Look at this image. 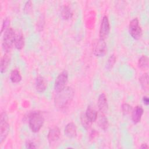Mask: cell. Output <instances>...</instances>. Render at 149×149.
Masks as SVG:
<instances>
[{"label":"cell","mask_w":149,"mask_h":149,"mask_svg":"<svg viewBox=\"0 0 149 149\" xmlns=\"http://www.w3.org/2000/svg\"><path fill=\"white\" fill-rule=\"evenodd\" d=\"M109 31H110L109 22L108 17L105 15L103 16L102 19L100 27V31H99L100 38L105 40V38H106L108 36Z\"/></svg>","instance_id":"obj_8"},{"label":"cell","mask_w":149,"mask_h":149,"mask_svg":"<svg viewBox=\"0 0 149 149\" xmlns=\"http://www.w3.org/2000/svg\"><path fill=\"white\" fill-rule=\"evenodd\" d=\"M10 24V20L8 19V18H6L3 20L2 26V29H1V33H3V31H5L9 27Z\"/></svg>","instance_id":"obj_26"},{"label":"cell","mask_w":149,"mask_h":149,"mask_svg":"<svg viewBox=\"0 0 149 149\" xmlns=\"http://www.w3.org/2000/svg\"><path fill=\"white\" fill-rule=\"evenodd\" d=\"M32 3L30 1H27L25 3L24 8V10L26 13H29L32 9Z\"/></svg>","instance_id":"obj_27"},{"label":"cell","mask_w":149,"mask_h":149,"mask_svg":"<svg viewBox=\"0 0 149 149\" xmlns=\"http://www.w3.org/2000/svg\"><path fill=\"white\" fill-rule=\"evenodd\" d=\"M26 147L27 148H36V146L35 144L31 141H27L26 143Z\"/></svg>","instance_id":"obj_28"},{"label":"cell","mask_w":149,"mask_h":149,"mask_svg":"<svg viewBox=\"0 0 149 149\" xmlns=\"http://www.w3.org/2000/svg\"><path fill=\"white\" fill-rule=\"evenodd\" d=\"M129 31L130 36L135 40L140 39L143 34V31L139 24V21L137 18L132 19L129 25Z\"/></svg>","instance_id":"obj_5"},{"label":"cell","mask_w":149,"mask_h":149,"mask_svg":"<svg viewBox=\"0 0 149 149\" xmlns=\"http://www.w3.org/2000/svg\"><path fill=\"white\" fill-rule=\"evenodd\" d=\"M85 115L87 119L92 123L94 122L97 120L98 116L97 111L91 106H88L87 107Z\"/></svg>","instance_id":"obj_14"},{"label":"cell","mask_w":149,"mask_h":149,"mask_svg":"<svg viewBox=\"0 0 149 149\" xmlns=\"http://www.w3.org/2000/svg\"><path fill=\"white\" fill-rule=\"evenodd\" d=\"M80 120H81V123L84 129H88L90 128L92 122H91L87 119L85 113H81L80 116Z\"/></svg>","instance_id":"obj_22"},{"label":"cell","mask_w":149,"mask_h":149,"mask_svg":"<svg viewBox=\"0 0 149 149\" xmlns=\"http://www.w3.org/2000/svg\"><path fill=\"white\" fill-rule=\"evenodd\" d=\"M61 15L63 19L69 20L72 17L73 14L71 8L68 5H65L61 9Z\"/></svg>","instance_id":"obj_17"},{"label":"cell","mask_w":149,"mask_h":149,"mask_svg":"<svg viewBox=\"0 0 149 149\" xmlns=\"http://www.w3.org/2000/svg\"><path fill=\"white\" fill-rule=\"evenodd\" d=\"M29 125L30 130L34 132H38L44 122V118L40 111H33L29 114Z\"/></svg>","instance_id":"obj_2"},{"label":"cell","mask_w":149,"mask_h":149,"mask_svg":"<svg viewBox=\"0 0 149 149\" xmlns=\"http://www.w3.org/2000/svg\"><path fill=\"white\" fill-rule=\"evenodd\" d=\"M68 80V73L66 71L64 70L62 72L56 77L55 84L54 88L55 90L58 93L65 88L66 84L67 83Z\"/></svg>","instance_id":"obj_7"},{"label":"cell","mask_w":149,"mask_h":149,"mask_svg":"<svg viewBox=\"0 0 149 149\" xmlns=\"http://www.w3.org/2000/svg\"><path fill=\"white\" fill-rule=\"evenodd\" d=\"M66 136L69 138H74L77 135V128L76 125L73 122L68 123L64 129Z\"/></svg>","instance_id":"obj_12"},{"label":"cell","mask_w":149,"mask_h":149,"mask_svg":"<svg viewBox=\"0 0 149 149\" xmlns=\"http://www.w3.org/2000/svg\"><path fill=\"white\" fill-rule=\"evenodd\" d=\"M44 24H45L44 17L43 16L41 15L39 17V19L37 22V27H38V29H39L40 31L42 30V29L44 27Z\"/></svg>","instance_id":"obj_25"},{"label":"cell","mask_w":149,"mask_h":149,"mask_svg":"<svg viewBox=\"0 0 149 149\" xmlns=\"http://www.w3.org/2000/svg\"><path fill=\"white\" fill-rule=\"evenodd\" d=\"M107 51V44L104 40L98 38L95 40L93 44V52L98 57L104 56Z\"/></svg>","instance_id":"obj_6"},{"label":"cell","mask_w":149,"mask_h":149,"mask_svg":"<svg viewBox=\"0 0 149 149\" xmlns=\"http://www.w3.org/2000/svg\"><path fill=\"white\" fill-rule=\"evenodd\" d=\"M9 131V124L8 123V115L5 112H2L0 118V142L1 144L6 138Z\"/></svg>","instance_id":"obj_4"},{"label":"cell","mask_w":149,"mask_h":149,"mask_svg":"<svg viewBox=\"0 0 149 149\" xmlns=\"http://www.w3.org/2000/svg\"><path fill=\"white\" fill-rule=\"evenodd\" d=\"M139 67L143 69L146 70L148 68V58L146 55H142L138 61Z\"/></svg>","instance_id":"obj_19"},{"label":"cell","mask_w":149,"mask_h":149,"mask_svg":"<svg viewBox=\"0 0 149 149\" xmlns=\"http://www.w3.org/2000/svg\"><path fill=\"white\" fill-rule=\"evenodd\" d=\"M15 31L11 27H9L5 31H4L2 48L5 53H8L10 51L15 42Z\"/></svg>","instance_id":"obj_3"},{"label":"cell","mask_w":149,"mask_h":149,"mask_svg":"<svg viewBox=\"0 0 149 149\" xmlns=\"http://www.w3.org/2000/svg\"><path fill=\"white\" fill-rule=\"evenodd\" d=\"M47 87V84L45 79L41 76H37L36 80V90L39 93H42L46 90Z\"/></svg>","instance_id":"obj_13"},{"label":"cell","mask_w":149,"mask_h":149,"mask_svg":"<svg viewBox=\"0 0 149 149\" xmlns=\"http://www.w3.org/2000/svg\"><path fill=\"white\" fill-rule=\"evenodd\" d=\"M98 125L100 126V127L104 130H106L109 126V123H108V121L107 118L105 116L104 113L101 114L100 118H99V120H98Z\"/></svg>","instance_id":"obj_21"},{"label":"cell","mask_w":149,"mask_h":149,"mask_svg":"<svg viewBox=\"0 0 149 149\" xmlns=\"http://www.w3.org/2000/svg\"><path fill=\"white\" fill-rule=\"evenodd\" d=\"M98 107L99 110L102 113L104 114L108 110V101H107V97L104 93H101L98 97Z\"/></svg>","instance_id":"obj_11"},{"label":"cell","mask_w":149,"mask_h":149,"mask_svg":"<svg viewBox=\"0 0 149 149\" xmlns=\"http://www.w3.org/2000/svg\"><path fill=\"white\" fill-rule=\"evenodd\" d=\"M143 102L144 103V104H145L146 105H148L149 104V99L148 97L147 96H144L143 97Z\"/></svg>","instance_id":"obj_29"},{"label":"cell","mask_w":149,"mask_h":149,"mask_svg":"<svg viewBox=\"0 0 149 149\" xmlns=\"http://www.w3.org/2000/svg\"><path fill=\"white\" fill-rule=\"evenodd\" d=\"M61 136V131L58 127H54L51 129L48 133L47 138L49 143H52L57 141Z\"/></svg>","instance_id":"obj_10"},{"label":"cell","mask_w":149,"mask_h":149,"mask_svg":"<svg viewBox=\"0 0 149 149\" xmlns=\"http://www.w3.org/2000/svg\"><path fill=\"white\" fill-rule=\"evenodd\" d=\"M74 95L73 90L70 87H65L62 91L58 92L55 97V104L59 109L65 108L71 102Z\"/></svg>","instance_id":"obj_1"},{"label":"cell","mask_w":149,"mask_h":149,"mask_svg":"<svg viewBox=\"0 0 149 149\" xmlns=\"http://www.w3.org/2000/svg\"><path fill=\"white\" fill-rule=\"evenodd\" d=\"M139 82L142 88L147 91L148 90V75L147 73L143 74L139 79Z\"/></svg>","instance_id":"obj_20"},{"label":"cell","mask_w":149,"mask_h":149,"mask_svg":"<svg viewBox=\"0 0 149 149\" xmlns=\"http://www.w3.org/2000/svg\"><path fill=\"white\" fill-rule=\"evenodd\" d=\"M10 80L13 83H17L22 80V76L19 70L15 69L12 70L10 74Z\"/></svg>","instance_id":"obj_18"},{"label":"cell","mask_w":149,"mask_h":149,"mask_svg":"<svg viewBox=\"0 0 149 149\" xmlns=\"http://www.w3.org/2000/svg\"><path fill=\"white\" fill-rule=\"evenodd\" d=\"M7 54L8 53H6L3 56V57L2 58L1 61L0 70L2 73H3L6 71V69H8L9 65L10 63V56Z\"/></svg>","instance_id":"obj_16"},{"label":"cell","mask_w":149,"mask_h":149,"mask_svg":"<svg viewBox=\"0 0 149 149\" xmlns=\"http://www.w3.org/2000/svg\"><path fill=\"white\" fill-rule=\"evenodd\" d=\"M116 61V56L114 55H112L110 56V57L108 58L107 63V68L108 69H111L113 65L115 64Z\"/></svg>","instance_id":"obj_23"},{"label":"cell","mask_w":149,"mask_h":149,"mask_svg":"<svg viewBox=\"0 0 149 149\" xmlns=\"http://www.w3.org/2000/svg\"><path fill=\"white\" fill-rule=\"evenodd\" d=\"M132 109H132V106L128 104L125 103L122 106V112L124 115H127V114L130 113V112H132Z\"/></svg>","instance_id":"obj_24"},{"label":"cell","mask_w":149,"mask_h":149,"mask_svg":"<svg viewBox=\"0 0 149 149\" xmlns=\"http://www.w3.org/2000/svg\"><path fill=\"white\" fill-rule=\"evenodd\" d=\"M144 110L141 106L137 105L132 111V119L134 124H137L140 122Z\"/></svg>","instance_id":"obj_9"},{"label":"cell","mask_w":149,"mask_h":149,"mask_svg":"<svg viewBox=\"0 0 149 149\" xmlns=\"http://www.w3.org/2000/svg\"><path fill=\"white\" fill-rule=\"evenodd\" d=\"M24 36L22 32L18 31L17 33H16V36H15V42H14L15 47L17 49H21L24 47Z\"/></svg>","instance_id":"obj_15"},{"label":"cell","mask_w":149,"mask_h":149,"mask_svg":"<svg viewBox=\"0 0 149 149\" xmlns=\"http://www.w3.org/2000/svg\"><path fill=\"white\" fill-rule=\"evenodd\" d=\"M140 148H148V146L147 144H143L141 147H140Z\"/></svg>","instance_id":"obj_30"}]
</instances>
